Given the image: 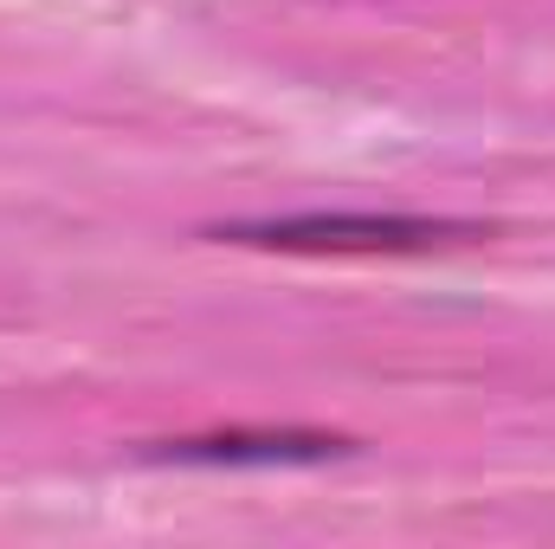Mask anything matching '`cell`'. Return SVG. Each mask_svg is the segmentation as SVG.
Listing matches in <instances>:
<instances>
[{
    "instance_id": "6da1fadb",
    "label": "cell",
    "mask_w": 555,
    "mask_h": 549,
    "mask_svg": "<svg viewBox=\"0 0 555 549\" xmlns=\"http://www.w3.org/2000/svg\"><path fill=\"white\" fill-rule=\"evenodd\" d=\"M207 240L227 246H259V253H426V246H459V240H491L478 220H446V214H272V220H220Z\"/></svg>"
},
{
    "instance_id": "7a4b0ae2",
    "label": "cell",
    "mask_w": 555,
    "mask_h": 549,
    "mask_svg": "<svg viewBox=\"0 0 555 549\" xmlns=\"http://www.w3.org/2000/svg\"><path fill=\"white\" fill-rule=\"evenodd\" d=\"M343 452H356V439L323 433V426H220V433L162 439L149 459H175V465H323Z\"/></svg>"
}]
</instances>
